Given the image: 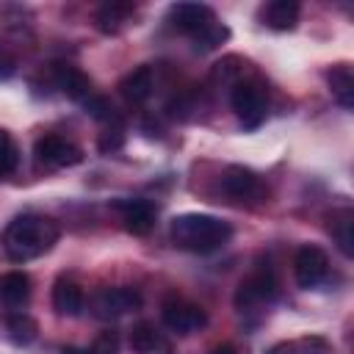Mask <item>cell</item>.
<instances>
[{
    "label": "cell",
    "instance_id": "15",
    "mask_svg": "<svg viewBox=\"0 0 354 354\" xmlns=\"http://www.w3.org/2000/svg\"><path fill=\"white\" fill-rule=\"evenodd\" d=\"M133 11H136V6H133V3H119V0L102 3V6H100V11H97V28H100L102 33L113 36V33H119V30L130 22Z\"/></svg>",
    "mask_w": 354,
    "mask_h": 354
},
{
    "label": "cell",
    "instance_id": "8",
    "mask_svg": "<svg viewBox=\"0 0 354 354\" xmlns=\"http://www.w3.org/2000/svg\"><path fill=\"white\" fill-rule=\"evenodd\" d=\"M91 307H94L97 318H105V321L119 318V315H127L141 307V293L133 288H102L91 299Z\"/></svg>",
    "mask_w": 354,
    "mask_h": 354
},
{
    "label": "cell",
    "instance_id": "2",
    "mask_svg": "<svg viewBox=\"0 0 354 354\" xmlns=\"http://www.w3.org/2000/svg\"><path fill=\"white\" fill-rule=\"evenodd\" d=\"M169 235H171V243L177 249H185V252H194V254H210L232 238V227L218 216L183 213V216L171 218Z\"/></svg>",
    "mask_w": 354,
    "mask_h": 354
},
{
    "label": "cell",
    "instance_id": "14",
    "mask_svg": "<svg viewBox=\"0 0 354 354\" xmlns=\"http://www.w3.org/2000/svg\"><path fill=\"white\" fill-rule=\"evenodd\" d=\"M0 299L6 307H25L30 299V277L25 271H8L0 277Z\"/></svg>",
    "mask_w": 354,
    "mask_h": 354
},
{
    "label": "cell",
    "instance_id": "10",
    "mask_svg": "<svg viewBox=\"0 0 354 354\" xmlns=\"http://www.w3.org/2000/svg\"><path fill=\"white\" fill-rule=\"evenodd\" d=\"M163 324L177 335H191L207 324V315L196 304H188L183 299H169L163 304Z\"/></svg>",
    "mask_w": 354,
    "mask_h": 354
},
{
    "label": "cell",
    "instance_id": "18",
    "mask_svg": "<svg viewBox=\"0 0 354 354\" xmlns=\"http://www.w3.org/2000/svg\"><path fill=\"white\" fill-rule=\"evenodd\" d=\"M329 232H332V238L337 241V249H340L346 257H351V254H354V213H351L348 207L332 213Z\"/></svg>",
    "mask_w": 354,
    "mask_h": 354
},
{
    "label": "cell",
    "instance_id": "12",
    "mask_svg": "<svg viewBox=\"0 0 354 354\" xmlns=\"http://www.w3.org/2000/svg\"><path fill=\"white\" fill-rule=\"evenodd\" d=\"M116 207L122 213V221H124L127 232H133V235L152 232V227H155V207H152V202H147V199H122V202H116Z\"/></svg>",
    "mask_w": 354,
    "mask_h": 354
},
{
    "label": "cell",
    "instance_id": "27",
    "mask_svg": "<svg viewBox=\"0 0 354 354\" xmlns=\"http://www.w3.org/2000/svg\"><path fill=\"white\" fill-rule=\"evenodd\" d=\"M301 348H304V354H332V346L324 337H304Z\"/></svg>",
    "mask_w": 354,
    "mask_h": 354
},
{
    "label": "cell",
    "instance_id": "3",
    "mask_svg": "<svg viewBox=\"0 0 354 354\" xmlns=\"http://www.w3.org/2000/svg\"><path fill=\"white\" fill-rule=\"evenodd\" d=\"M230 102H232V111H235V116L241 119V124L246 130H254L266 122L268 102H266V88L257 80H238L232 86Z\"/></svg>",
    "mask_w": 354,
    "mask_h": 354
},
{
    "label": "cell",
    "instance_id": "20",
    "mask_svg": "<svg viewBox=\"0 0 354 354\" xmlns=\"http://www.w3.org/2000/svg\"><path fill=\"white\" fill-rule=\"evenodd\" d=\"M130 346H133V351H138V354H155L158 348H163V337H160V332H158L152 324L141 321V324H136L133 332H130Z\"/></svg>",
    "mask_w": 354,
    "mask_h": 354
},
{
    "label": "cell",
    "instance_id": "28",
    "mask_svg": "<svg viewBox=\"0 0 354 354\" xmlns=\"http://www.w3.org/2000/svg\"><path fill=\"white\" fill-rule=\"evenodd\" d=\"M14 72H17V58H14L6 47H0V80L11 77Z\"/></svg>",
    "mask_w": 354,
    "mask_h": 354
},
{
    "label": "cell",
    "instance_id": "22",
    "mask_svg": "<svg viewBox=\"0 0 354 354\" xmlns=\"http://www.w3.org/2000/svg\"><path fill=\"white\" fill-rule=\"evenodd\" d=\"M227 39H230V28L216 19L213 25H207V28H205L199 36H194L191 41H194V50H196V53H210V50L221 47Z\"/></svg>",
    "mask_w": 354,
    "mask_h": 354
},
{
    "label": "cell",
    "instance_id": "25",
    "mask_svg": "<svg viewBox=\"0 0 354 354\" xmlns=\"http://www.w3.org/2000/svg\"><path fill=\"white\" fill-rule=\"evenodd\" d=\"M122 144H124V130H122V124H113V127L102 130V136H100V141H97V147H100L102 155L122 149Z\"/></svg>",
    "mask_w": 354,
    "mask_h": 354
},
{
    "label": "cell",
    "instance_id": "4",
    "mask_svg": "<svg viewBox=\"0 0 354 354\" xmlns=\"http://www.w3.org/2000/svg\"><path fill=\"white\" fill-rule=\"evenodd\" d=\"M277 296V279H274V271L260 266L257 271H252L246 279H241L238 290H235V307L243 313V310H254L266 301H271Z\"/></svg>",
    "mask_w": 354,
    "mask_h": 354
},
{
    "label": "cell",
    "instance_id": "29",
    "mask_svg": "<svg viewBox=\"0 0 354 354\" xmlns=\"http://www.w3.org/2000/svg\"><path fill=\"white\" fill-rule=\"evenodd\" d=\"M266 354H299V346L296 343H288V340H282V343H274Z\"/></svg>",
    "mask_w": 354,
    "mask_h": 354
},
{
    "label": "cell",
    "instance_id": "9",
    "mask_svg": "<svg viewBox=\"0 0 354 354\" xmlns=\"http://www.w3.org/2000/svg\"><path fill=\"white\" fill-rule=\"evenodd\" d=\"M169 22L174 30L185 33V36H199L207 25L216 22V11L205 3H174L169 8Z\"/></svg>",
    "mask_w": 354,
    "mask_h": 354
},
{
    "label": "cell",
    "instance_id": "16",
    "mask_svg": "<svg viewBox=\"0 0 354 354\" xmlns=\"http://www.w3.org/2000/svg\"><path fill=\"white\" fill-rule=\"evenodd\" d=\"M299 11L301 6L296 0H274L263 8V22L271 30H293L299 22Z\"/></svg>",
    "mask_w": 354,
    "mask_h": 354
},
{
    "label": "cell",
    "instance_id": "23",
    "mask_svg": "<svg viewBox=\"0 0 354 354\" xmlns=\"http://www.w3.org/2000/svg\"><path fill=\"white\" fill-rule=\"evenodd\" d=\"M17 163H19V149L14 144V138L8 136V130L0 127V180L14 174L17 171Z\"/></svg>",
    "mask_w": 354,
    "mask_h": 354
},
{
    "label": "cell",
    "instance_id": "13",
    "mask_svg": "<svg viewBox=\"0 0 354 354\" xmlns=\"http://www.w3.org/2000/svg\"><path fill=\"white\" fill-rule=\"evenodd\" d=\"M152 86H155V80H152V66H147V64H144V66H136L133 72H127V75L122 77L119 91H122V97H124L127 102L141 105V102H147V100H149Z\"/></svg>",
    "mask_w": 354,
    "mask_h": 354
},
{
    "label": "cell",
    "instance_id": "21",
    "mask_svg": "<svg viewBox=\"0 0 354 354\" xmlns=\"http://www.w3.org/2000/svg\"><path fill=\"white\" fill-rule=\"evenodd\" d=\"M6 329H8V337H11L14 343H19V346L30 343V340L36 337V332H39L36 321H33L28 313H11V315L6 318Z\"/></svg>",
    "mask_w": 354,
    "mask_h": 354
},
{
    "label": "cell",
    "instance_id": "11",
    "mask_svg": "<svg viewBox=\"0 0 354 354\" xmlns=\"http://www.w3.org/2000/svg\"><path fill=\"white\" fill-rule=\"evenodd\" d=\"M53 83H55V88H61V94H66L75 102H86L94 94L91 80L72 64H55L53 66Z\"/></svg>",
    "mask_w": 354,
    "mask_h": 354
},
{
    "label": "cell",
    "instance_id": "30",
    "mask_svg": "<svg viewBox=\"0 0 354 354\" xmlns=\"http://www.w3.org/2000/svg\"><path fill=\"white\" fill-rule=\"evenodd\" d=\"M210 354H238V351H235L232 346H218V348H213Z\"/></svg>",
    "mask_w": 354,
    "mask_h": 354
},
{
    "label": "cell",
    "instance_id": "17",
    "mask_svg": "<svg viewBox=\"0 0 354 354\" xmlns=\"http://www.w3.org/2000/svg\"><path fill=\"white\" fill-rule=\"evenodd\" d=\"M53 307L58 315H80L83 313V290L72 279H58L53 285Z\"/></svg>",
    "mask_w": 354,
    "mask_h": 354
},
{
    "label": "cell",
    "instance_id": "19",
    "mask_svg": "<svg viewBox=\"0 0 354 354\" xmlns=\"http://www.w3.org/2000/svg\"><path fill=\"white\" fill-rule=\"evenodd\" d=\"M326 77H329V88H332L335 100L346 111H351L354 108V75H351V69L346 64H340V66H332V72Z\"/></svg>",
    "mask_w": 354,
    "mask_h": 354
},
{
    "label": "cell",
    "instance_id": "1",
    "mask_svg": "<svg viewBox=\"0 0 354 354\" xmlns=\"http://www.w3.org/2000/svg\"><path fill=\"white\" fill-rule=\"evenodd\" d=\"M58 235H61V230L53 218L39 216V213H25V216H17L6 227L3 249H6L8 260L28 263V260H36V257L47 254L55 246Z\"/></svg>",
    "mask_w": 354,
    "mask_h": 354
},
{
    "label": "cell",
    "instance_id": "24",
    "mask_svg": "<svg viewBox=\"0 0 354 354\" xmlns=\"http://www.w3.org/2000/svg\"><path fill=\"white\" fill-rule=\"evenodd\" d=\"M83 108H86L88 116H94V119H100V122H113V124H119V116L113 113V105H111L105 97H100V94H91V97L83 102Z\"/></svg>",
    "mask_w": 354,
    "mask_h": 354
},
{
    "label": "cell",
    "instance_id": "6",
    "mask_svg": "<svg viewBox=\"0 0 354 354\" xmlns=\"http://www.w3.org/2000/svg\"><path fill=\"white\" fill-rule=\"evenodd\" d=\"M33 155L47 169H66V166H77L83 160V152L61 136H41L33 147Z\"/></svg>",
    "mask_w": 354,
    "mask_h": 354
},
{
    "label": "cell",
    "instance_id": "26",
    "mask_svg": "<svg viewBox=\"0 0 354 354\" xmlns=\"http://www.w3.org/2000/svg\"><path fill=\"white\" fill-rule=\"evenodd\" d=\"M91 354H119V335L113 329L100 332V337L91 346Z\"/></svg>",
    "mask_w": 354,
    "mask_h": 354
},
{
    "label": "cell",
    "instance_id": "5",
    "mask_svg": "<svg viewBox=\"0 0 354 354\" xmlns=\"http://www.w3.org/2000/svg\"><path fill=\"white\" fill-rule=\"evenodd\" d=\"M221 188L235 202H260L266 196L263 180L246 166H227L221 174Z\"/></svg>",
    "mask_w": 354,
    "mask_h": 354
},
{
    "label": "cell",
    "instance_id": "7",
    "mask_svg": "<svg viewBox=\"0 0 354 354\" xmlns=\"http://www.w3.org/2000/svg\"><path fill=\"white\" fill-rule=\"evenodd\" d=\"M293 274H296L299 288H304V290L318 288L329 274L326 252L318 249V246H301L296 252V257H293Z\"/></svg>",
    "mask_w": 354,
    "mask_h": 354
}]
</instances>
